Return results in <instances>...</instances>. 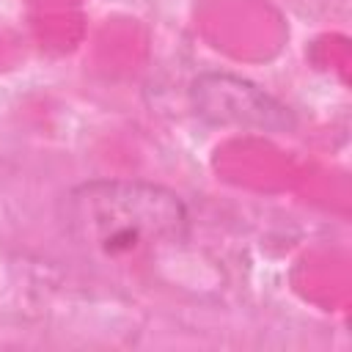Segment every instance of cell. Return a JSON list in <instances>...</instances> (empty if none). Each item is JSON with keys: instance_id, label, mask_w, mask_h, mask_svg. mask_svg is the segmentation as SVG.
<instances>
[{"instance_id": "obj_1", "label": "cell", "mask_w": 352, "mask_h": 352, "mask_svg": "<svg viewBox=\"0 0 352 352\" xmlns=\"http://www.w3.org/2000/svg\"><path fill=\"white\" fill-rule=\"evenodd\" d=\"M187 209L170 190L135 179H99L69 195L74 239L102 258H135L187 236Z\"/></svg>"}, {"instance_id": "obj_2", "label": "cell", "mask_w": 352, "mask_h": 352, "mask_svg": "<svg viewBox=\"0 0 352 352\" xmlns=\"http://www.w3.org/2000/svg\"><path fill=\"white\" fill-rule=\"evenodd\" d=\"M192 107L201 118L220 126H239L272 135L297 126L294 113L283 102L234 74H201L192 82Z\"/></svg>"}]
</instances>
